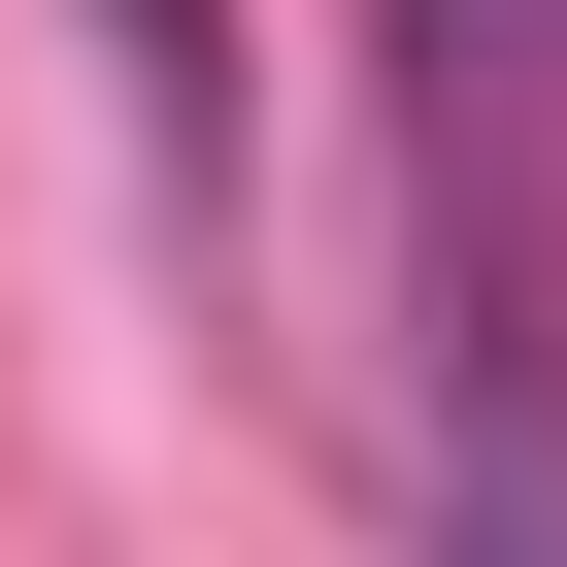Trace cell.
Instances as JSON below:
<instances>
[{"label":"cell","mask_w":567,"mask_h":567,"mask_svg":"<svg viewBox=\"0 0 567 567\" xmlns=\"http://www.w3.org/2000/svg\"><path fill=\"white\" fill-rule=\"evenodd\" d=\"M434 567H567V301L434 234Z\"/></svg>","instance_id":"6da1fadb"},{"label":"cell","mask_w":567,"mask_h":567,"mask_svg":"<svg viewBox=\"0 0 567 567\" xmlns=\"http://www.w3.org/2000/svg\"><path fill=\"white\" fill-rule=\"evenodd\" d=\"M401 34H434V101H534L567 134V0H401Z\"/></svg>","instance_id":"7a4b0ae2"}]
</instances>
